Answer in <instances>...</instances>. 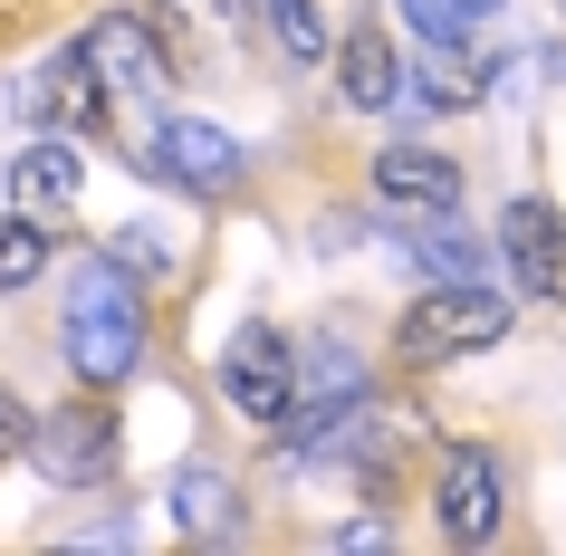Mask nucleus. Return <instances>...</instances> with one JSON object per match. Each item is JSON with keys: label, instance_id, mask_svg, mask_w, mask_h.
I'll list each match as a JSON object with an SVG mask.
<instances>
[{"label": "nucleus", "instance_id": "obj_6", "mask_svg": "<svg viewBox=\"0 0 566 556\" xmlns=\"http://www.w3.org/2000/svg\"><path fill=\"white\" fill-rule=\"evenodd\" d=\"M500 250H509V279L528 297H547V307H566V221L547 202H509L500 221Z\"/></svg>", "mask_w": 566, "mask_h": 556}, {"label": "nucleus", "instance_id": "obj_8", "mask_svg": "<svg viewBox=\"0 0 566 556\" xmlns=\"http://www.w3.org/2000/svg\"><path fill=\"white\" fill-rule=\"evenodd\" d=\"M442 527L461 547H480V537L500 527V461H490L480 441H451L442 451Z\"/></svg>", "mask_w": 566, "mask_h": 556}, {"label": "nucleus", "instance_id": "obj_2", "mask_svg": "<svg viewBox=\"0 0 566 556\" xmlns=\"http://www.w3.org/2000/svg\"><path fill=\"white\" fill-rule=\"evenodd\" d=\"M490 336H509V297H500V289H461V279H451V289H432L413 317H403V355H413V365L480 355Z\"/></svg>", "mask_w": 566, "mask_h": 556}, {"label": "nucleus", "instance_id": "obj_5", "mask_svg": "<svg viewBox=\"0 0 566 556\" xmlns=\"http://www.w3.org/2000/svg\"><path fill=\"white\" fill-rule=\"evenodd\" d=\"M154 174L182 182V192H202V202H221V192H240V145L211 116H164V135H154Z\"/></svg>", "mask_w": 566, "mask_h": 556}, {"label": "nucleus", "instance_id": "obj_10", "mask_svg": "<svg viewBox=\"0 0 566 556\" xmlns=\"http://www.w3.org/2000/svg\"><path fill=\"white\" fill-rule=\"evenodd\" d=\"M375 192H385L394 211H451L461 202V164H442V154H422V145H394L385 164H375Z\"/></svg>", "mask_w": 566, "mask_h": 556}, {"label": "nucleus", "instance_id": "obj_18", "mask_svg": "<svg viewBox=\"0 0 566 556\" xmlns=\"http://www.w3.org/2000/svg\"><path fill=\"white\" fill-rule=\"evenodd\" d=\"M116 260H125V269H145V279H154V269H174V240L154 231V221H135V231L116 240Z\"/></svg>", "mask_w": 566, "mask_h": 556}, {"label": "nucleus", "instance_id": "obj_9", "mask_svg": "<svg viewBox=\"0 0 566 556\" xmlns=\"http://www.w3.org/2000/svg\"><path fill=\"white\" fill-rule=\"evenodd\" d=\"M10 192H20V211H49V221H59V211H77V192H87V154H77V135H39L30 154H20V164H10Z\"/></svg>", "mask_w": 566, "mask_h": 556}, {"label": "nucleus", "instance_id": "obj_7", "mask_svg": "<svg viewBox=\"0 0 566 556\" xmlns=\"http://www.w3.org/2000/svg\"><path fill=\"white\" fill-rule=\"evenodd\" d=\"M96 106H106V87H96V67H87V39L10 87V116H30V125H87Z\"/></svg>", "mask_w": 566, "mask_h": 556}, {"label": "nucleus", "instance_id": "obj_17", "mask_svg": "<svg viewBox=\"0 0 566 556\" xmlns=\"http://www.w3.org/2000/svg\"><path fill=\"white\" fill-rule=\"evenodd\" d=\"M480 10H490V0H403V20H413L422 39H471Z\"/></svg>", "mask_w": 566, "mask_h": 556}, {"label": "nucleus", "instance_id": "obj_19", "mask_svg": "<svg viewBox=\"0 0 566 556\" xmlns=\"http://www.w3.org/2000/svg\"><path fill=\"white\" fill-rule=\"evenodd\" d=\"M0 451H30V412H20L10 384H0Z\"/></svg>", "mask_w": 566, "mask_h": 556}, {"label": "nucleus", "instance_id": "obj_15", "mask_svg": "<svg viewBox=\"0 0 566 556\" xmlns=\"http://www.w3.org/2000/svg\"><path fill=\"white\" fill-rule=\"evenodd\" d=\"M269 30H279V49L289 59H327V30H317V0H260Z\"/></svg>", "mask_w": 566, "mask_h": 556}, {"label": "nucleus", "instance_id": "obj_3", "mask_svg": "<svg viewBox=\"0 0 566 556\" xmlns=\"http://www.w3.org/2000/svg\"><path fill=\"white\" fill-rule=\"evenodd\" d=\"M221 394L250 422H289L298 412V355H289V336L279 326H240L231 346H221Z\"/></svg>", "mask_w": 566, "mask_h": 556}, {"label": "nucleus", "instance_id": "obj_11", "mask_svg": "<svg viewBox=\"0 0 566 556\" xmlns=\"http://www.w3.org/2000/svg\"><path fill=\"white\" fill-rule=\"evenodd\" d=\"M336 87H346V106H365V116H385L394 96H403V77H394V49H385V30H365V10L346 20V49H336Z\"/></svg>", "mask_w": 566, "mask_h": 556}, {"label": "nucleus", "instance_id": "obj_12", "mask_svg": "<svg viewBox=\"0 0 566 556\" xmlns=\"http://www.w3.org/2000/svg\"><path fill=\"white\" fill-rule=\"evenodd\" d=\"M174 518L192 527V537H231V480H221L211 461H192L174 480Z\"/></svg>", "mask_w": 566, "mask_h": 556}, {"label": "nucleus", "instance_id": "obj_4", "mask_svg": "<svg viewBox=\"0 0 566 556\" xmlns=\"http://www.w3.org/2000/svg\"><path fill=\"white\" fill-rule=\"evenodd\" d=\"M87 67H96V87H106V106H154L164 96V49H154V30L135 10H116V20L87 30Z\"/></svg>", "mask_w": 566, "mask_h": 556}, {"label": "nucleus", "instance_id": "obj_13", "mask_svg": "<svg viewBox=\"0 0 566 556\" xmlns=\"http://www.w3.org/2000/svg\"><path fill=\"white\" fill-rule=\"evenodd\" d=\"M30 451L49 461V480H96V461H106V422H96V412H87V422H67V432L49 422V432H30Z\"/></svg>", "mask_w": 566, "mask_h": 556}, {"label": "nucleus", "instance_id": "obj_14", "mask_svg": "<svg viewBox=\"0 0 566 556\" xmlns=\"http://www.w3.org/2000/svg\"><path fill=\"white\" fill-rule=\"evenodd\" d=\"M49 269V231L39 221H0V289H30Z\"/></svg>", "mask_w": 566, "mask_h": 556}, {"label": "nucleus", "instance_id": "obj_1", "mask_svg": "<svg viewBox=\"0 0 566 556\" xmlns=\"http://www.w3.org/2000/svg\"><path fill=\"white\" fill-rule=\"evenodd\" d=\"M67 365L96 394L145 365V297L125 289V260H87L67 279Z\"/></svg>", "mask_w": 566, "mask_h": 556}, {"label": "nucleus", "instance_id": "obj_16", "mask_svg": "<svg viewBox=\"0 0 566 556\" xmlns=\"http://www.w3.org/2000/svg\"><path fill=\"white\" fill-rule=\"evenodd\" d=\"M154 10H164L182 39H221V30H240V10H250V0H154Z\"/></svg>", "mask_w": 566, "mask_h": 556}]
</instances>
